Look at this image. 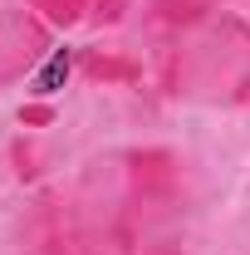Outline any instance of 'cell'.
Listing matches in <instances>:
<instances>
[{"instance_id": "6da1fadb", "label": "cell", "mask_w": 250, "mask_h": 255, "mask_svg": "<svg viewBox=\"0 0 250 255\" xmlns=\"http://www.w3.org/2000/svg\"><path fill=\"white\" fill-rule=\"evenodd\" d=\"M49 44V25L34 10H10L0 15V89L15 84Z\"/></svg>"}, {"instance_id": "7a4b0ae2", "label": "cell", "mask_w": 250, "mask_h": 255, "mask_svg": "<svg viewBox=\"0 0 250 255\" xmlns=\"http://www.w3.org/2000/svg\"><path fill=\"white\" fill-rule=\"evenodd\" d=\"M177 157L162 152V147H147V152H132V191L137 196H172L177 191Z\"/></svg>"}, {"instance_id": "3957f363", "label": "cell", "mask_w": 250, "mask_h": 255, "mask_svg": "<svg viewBox=\"0 0 250 255\" xmlns=\"http://www.w3.org/2000/svg\"><path fill=\"white\" fill-rule=\"evenodd\" d=\"M84 74L89 79H103V84H137V64L113 59V54H89L84 59Z\"/></svg>"}, {"instance_id": "277c9868", "label": "cell", "mask_w": 250, "mask_h": 255, "mask_svg": "<svg viewBox=\"0 0 250 255\" xmlns=\"http://www.w3.org/2000/svg\"><path fill=\"white\" fill-rule=\"evenodd\" d=\"M84 5H89V0H34V10H39L44 25H69V20H79Z\"/></svg>"}, {"instance_id": "5b68a950", "label": "cell", "mask_w": 250, "mask_h": 255, "mask_svg": "<svg viewBox=\"0 0 250 255\" xmlns=\"http://www.w3.org/2000/svg\"><path fill=\"white\" fill-rule=\"evenodd\" d=\"M59 79H69V54H54V59H49V69H44V79H39V94H54V84H59Z\"/></svg>"}, {"instance_id": "8992f818", "label": "cell", "mask_w": 250, "mask_h": 255, "mask_svg": "<svg viewBox=\"0 0 250 255\" xmlns=\"http://www.w3.org/2000/svg\"><path fill=\"white\" fill-rule=\"evenodd\" d=\"M127 10V0H98V20H118Z\"/></svg>"}, {"instance_id": "52a82bcc", "label": "cell", "mask_w": 250, "mask_h": 255, "mask_svg": "<svg viewBox=\"0 0 250 255\" xmlns=\"http://www.w3.org/2000/svg\"><path fill=\"white\" fill-rule=\"evenodd\" d=\"M20 123H49V108H25Z\"/></svg>"}]
</instances>
